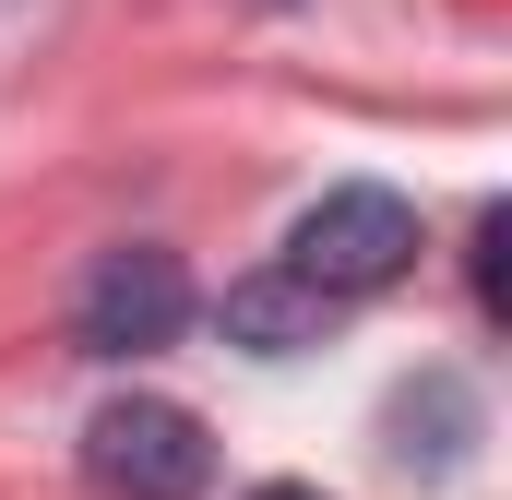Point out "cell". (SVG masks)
<instances>
[{
  "instance_id": "obj_1",
  "label": "cell",
  "mask_w": 512,
  "mask_h": 500,
  "mask_svg": "<svg viewBox=\"0 0 512 500\" xmlns=\"http://www.w3.org/2000/svg\"><path fill=\"white\" fill-rule=\"evenodd\" d=\"M286 274L310 286V298H382L393 274H417V203L382 191V179H346V191H322L298 227H286Z\"/></svg>"
},
{
  "instance_id": "obj_6",
  "label": "cell",
  "mask_w": 512,
  "mask_h": 500,
  "mask_svg": "<svg viewBox=\"0 0 512 500\" xmlns=\"http://www.w3.org/2000/svg\"><path fill=\"white\" fill-rule=\"evenodd\" d=\"M477 310H489V322L512 310V203L477 215Z\"/></svg>"
},
{
  "instance_id": "obj_4",
  "label": "cell",
  "mask_w": 512,
  "mask_h": 500,
  "mask_svg": "<svg viewBox=\"0 0 512 500\" xmlns=\"http://www.w3.org/2000/svg\"><path fill=\"white\" fill-rule=\"evenodd\" d=\"M215 322H227V346H251V358H298V346H322V334H334V298H310L286 262H262V274L227 286V310H215Z\"/></svg>"
},
{
  "instance_id": "obj_3",
  "label": "cell",
  "mask_w": 512,
  "mask_h": 500,
  "mask_svg": "<svg viewBox=\"0 0 512 500\" xmlns=\"http://www.w3.org/2000/svg\"><path fill=\"white\" fill-rule=\"evenodd\" d=\"M179 322H191V274H179V250H143V239L108 250L72 310L84 358H155V346H179Z\"/></svg>"
},
{
  "instance_id": "obj_5",
  "label": "cell",
  "mask_w": 512,
  "mask_h": 500,
  "mask_svg": "<svg viewBox=\"0 0 512 500\" xmlns=\"http://www.w3.org/2000/svg\"><path fill=\"white\" fill-rule=\"evenodd\" d=\"M465 429H477V405H465V381H405V393H393V453H405V465H417V477H453V465H465Z\"/></svg>"
},
{
  "instance_id": "obj_7",
  "label": "cell",
  "mask_w": 512,
  "mask_h": 500,
  "mask_svg": "<svg viewBox=\"0 0 512 500\" xmlns=\"http://www.w3.org/2000/svg\"><path fill=\"white\" fill-rule=\"evenodd\" d=\"M251 500H322V489H298V477H274V489H251Z\"/></svg>"
},
{
  "instance_id": "obj_2",
  "label": "cell",
  "mask_w": 512,
  "mask_h": 500,
  "mask_svg": "<svg viewBox=\"0 0 512 500\" xmlns=\"http://www.w3.org/2000/svg\"><path fill=\"white\" fill-rule=\"evenodd\" d=\"M84 477L108 500H203L215 489V429L179 393H108L84 417Z\"/></svg>"
}]
</instances>
